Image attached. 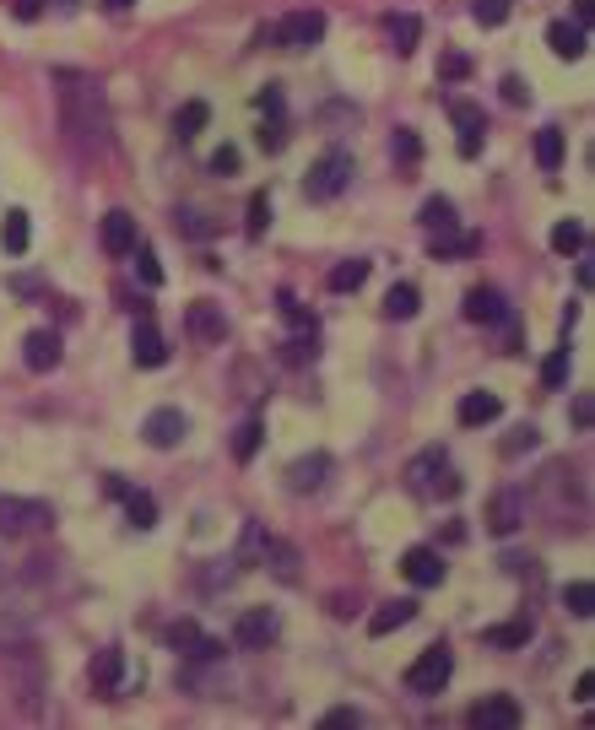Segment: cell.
Segmentation results:
<instances>
[{"label": "cell", "mask_w": 595, "mask_h": 730, "mask_svg": "<svg viewBox=\"0 0 595 730\" xmlns=\"http://www.w3.org/2000/svg\"><path fill=\"white\" fill-rule=\"evenodd\" d=\"M547 44H552V55L558 60H579L590 49V38H585V28L579 22H552L547 28Z\"/></svg>", "instance_id": "21"}, {"label": "cell", "mask_w": 595, "mask_h": 730, "mask_svg": "<svg viewBox=\"0 0 595 730\" xmlns=\"http://www.w3.org/2000/svg\"><path fill=\"white\" fill-rule=\"evenodd\" d=\"M271 38L282 49H314L325 38V11H287V17L276 22Z\"/></svg>", "instance_id": "5"}, {"label": "cell", "mask_w": 595, "mask_h": 730, "mask_svg": "<svg viewBox=\"0 0 595 730\" xmlns=\"http://www.w3.org/2000/svg\"><path fill=\"white\" fill-rule=\"evenodd\" d=\"M271 228V201L266 195H249V238H260Z\"/></svg>", "instance_id": "39"}, {"label": "cell", "mask_w": 595, "mask_h": 730, "mask_svg": "<svg viewBox=\"0 0 595 730\" xmlns=\"http://www.w3.org/2000/svg\"><path fill=\"white\" fill-rule=\"evenodd\" d=\"M363 282H368V260H341L330 271V292H357Z\"/></svg>", "instance_id": "32"}, {"label": "cell", "mask_w": 595, "mask_h": 730, "mask_svg": "<svg viewBox=\"0 0 595 730\" xmlns=\"http://www.w3.org/2000/svg\"><path fill=\"white\" fill-rule=\"evenodd\" d=\"M260 433H266V428H260V417H249L244 428L233 433V460H255V449H260Z\"/></svg>", "instance_id": "35"}, {"label": "cell", "mask_w": 595, "mask_h": 730, "mask_svg": "<svg viewBox=\"0 0 595 730\" xmlns=\"http://www.w3.org/2000/svg\"><path fill=\"white\" fill-rule=\"evenodd\" d=\"M325 476H330V455H309V460L287 466V487L293 493H314V487H325Z\"/></svg>", "instance_id": "20"}, {"label": "cell", "mask_w": 595, "mask_h": 730, "mask_svg": "<svg viewBox=\"0 0 595 730\" xmlns=\"http://www.w3.org/2000/svg\"><path fill=\"white\" fill-rule=\"evenodd\" d=\"M103 6H109V11H130L136 0H103Z\"/></svg>", "instance_id": "52"}, {"label": "cell", "mask_w": 595, "mask_h": 730, "mask_svg": "<svg viewBox=\"0 0 595 730\" xmlns=\"http://www.w3.org/2000/svg\"><path fill=\"white\" fill-rule=\"evenodd\" d=\"M179 228H184V233H195V238H206V233H211V222L201 217V211H179Z\"/></svg>", "instance_id": "46"}, {"label": "cell", "mask_w": 595, "mask_h": 730, "mask_svg": "<svg viewBox=\"0 0 595 730\" xmlns=\"http://www.w3.org/2000/svg\"><path fill=\"white\" fill-rule=\"evenodd\" d=\"M130 255H136V271H141V282H147V287L163 282V265H157V255H152L147 244H141V249H130Z\"/></svg>", "instance_id": "40"}, {"label": "cell", "mask_w": 595, "mask_h": 730, "mask_svg": "<svg viewBox=\"0 0 595 730\" xmlns=\"http://www.w3.org/2000/svg\"><path fill=\"white\" fill-rule=\"evenodd\" d=\"M552 249H558V255H579V249H585V222L579 217L558 222V228H552Z\"/></svg>", "instance_id": "33"}, {"label": "cell", "mask_w": 595, "mask_h": 730, "mask_svg": "<svg viewBox=\"0 0 595 730\" xmlns=\"http://www.w3.org/2000/svg\"><path fill=\"white\" fill-rule=\"evenodd\" d=\"M352 179V152H325L320 163L309 168V179H303V195L309 201H336L341 190H347Z\"/></svg>", "instance_id": "3"}, {"label": "cell", "mask_w": 595, "mask_h": 730, "mask_svg": "<svg viewBox=\"0 0 595 730\" xmlns=\"http://www.w3.org/2000/svg\"><path fill=\"white\" fill-rule=\"evenodd\" d=\"M498 411H504V401L493 390H471L455 417H460V428H487V422H498Z\"/></svg>", "instance_id": "19"}, {"label": "cell", "mask_w": 595, "mask_h": 730, "mask_svg": "<svg viewBox=\"0 0 595 730\" xmlns=\"http://www.w3.org/2000/svg\"><path fill=\"white\" fill-rule=\"evenodd\" d=\"M412 617H417V601H385L374 617H368V633H374V639H385V633L406 628Z\"/></svg>", "instance_id": "23"}, {"label": "cell", "mask_w": 595, "mask_h": 730, "mask_svg": "<svg viewBox=\"0 0 595 730\" xmlns=\"http://www.w3.org/2000/svg\"><path fill=\"white\" fill-rule=\"evenodd\" d=\"M119 498H125V514H130V525H136V530H152V525H157V503H152V493H130V487H125Z\"/></svg>", "instance_id": "31"}, {"label": "cell", "mask_w": 595, "mask_h": 730, "mask_svg": "<svg viewBox=\"0 0 595 730\" xmlns=\"http://www.w3.org/2000/svg\"><path fill=\"white\" fill-rule=\"evenodd\" d=\"M449 119H455V130H460V157H476V152H482V136H487L482 109H476V103H466V98H455V103H449Z\"/></svg>", "instance_id": "9"}, {"label": "cell", "mask_w": 595, "mask_h": 730, "mask_svg": "<svg viewBox=\"0 0 595 730\" xmlns=\"http://www.w3.org/2000/svg\"><path fill=\"white\" fill-rule=\"evenodd\" d=\"M401 574L417 584V590H433V584H444V557L433 547H412L401 557Z\"/></svg>", "instance_id": "11"}, {"label": "cell", "mask_w": 595, "mask_h": 730, "mask_svg": "<svg viewBox=\"0 0 595 730\" xmlns=\"http://www.w3.org/2000/svg\"><path fill=\"white\" fill-rule=\"evenodd\" d=\"M385 28H390L395 55H412V49H417V38H422V22L412 17V11H395V17L385 22Z\"/></svg>", "instance_id": "25"}, {"label": "cell", "mask_w": 595, "mask_h": 730, "mask_svg": "<svg viewBox=\"0 0 595 730\" xmlns=\"http://www.w3.org/2000/svg\"><path fill=\"white\" fill-rule=\"evenodd\" d=\"M466 720L476 725V730H514L525 720L520 714V703H514L509 693H493V698H482V703H471V714Z\"/></svg>", "instance_id": "6"}, {"label": "cell", "mask_w": 595, "mask_h": 730, "mask_svg": "<svg viewBox=\"0 0 595 730\" xmlns=\"http://www.w3.org/2000/svg\"><path fill=\"white\" fill-rule=\"evenodd\" d=\"M22 363H28L33 374H49V368H60V336H55V330H33V336L22 341Z\"/></svg>", "instance_id": "17"}, {"label": "cell", "mask_w": 595, "mask_h": 730, "mask_svg": "<svg viewBox=\"0 0 595 730\" xmlns=\"http://www.w3.org/2000/svg\"><path fill=\"white\" fill-rule=\"evenodd\" d=\"M98 244L109 249L114 260L130 255V249H136V217H130V211H109V217H103V228H98Z\"/></svg>", "instance_id": "14"}, {"label": "cell", "mask_w": 595, "mask_h": 730, "mask_svg": "<svg viewBox=\"0 0 595 730\" xmlns=\"http://www.w3.org/2000/svg\"><path fill=\"white\" fill-rule=\"evenodd\" d=\"M406 487H412L417 498H455L460 476H455V466H449L444 449H422L412 466H406Z\"/></svg>", "instance_id": "1"}, {"label": "cell", "mask_w": 595, "mask_h": 730, "mask_svg": "<svg viewBox=\"0 0 595 730\" xmlns=\"http://www.w3.org/2000/svg\"><path fill=\"white\" fill-rule=\"evenodd\" d=\"M287 363H314V330H303V336L287 341Z\"/></svg>", "instance_id": "41"}, {"label": "cell", "mask_w": 595, "mask_h": 730, "mask_svg": "<svg viewBox=\"0 0 595 730\" xmlns=\"http://www.w3.org/2000/svg\"><path fill=\"white\" fill-rule=\"evenodd\" d=\"M168 644H174L179 655H190V660H217V655H222V639H211V633H201L190 617H179L174 628H168Z\"/></svg>", "instance_id": "8"}, {"label": "cell", "mask_w": 595, "mask_h": 730, "mask_svg": "<svg viewBox=\"0 0 595 730\" xmlns=\"http://www.w3.org/2000/svg\"><path fill=\"white\" fill-rule=\"evenodd\" d=\"M471 17L482 22V28H504V22H509V0H471Z\"/></svg>", "instance_id": "36"}, {"label": "cell", "mask_w": 595, "mask_h": 730, "mask_svg": "<svg viewBox=\"0 0 595 730\" xmlns=\"http://www.w3.org/2000/svg\"><path fill=\"white\" fill-rule=\"evenodd\" d=\"M520 520H525V493H520V487L493 493V503H487V530H493V536H514Z\"/></svg>", "instance_id": "7"}, {"label": "cell", "mask_w": 595, "mask_h": 730, "mask_svg": "<svg viewBox=\"0 0 595 730\" xmlns=\"http://www.w3.org/2000/svg\"><path fill=\"white\" fill-rule=\"evenodd\" d=\"M449 671H455V655H449L444 644H433V649H422V655L406 666V693H439V687L449 682Z\"/></svg>", "instance_id": "4"}, {"label": "cell", "mask_w": 595, "mask_h": 730, "mask_svg": "<svg viewBox=\"0 0 595 730\" xmlns=\"http://www.w3.org/2000/svg\"><path fill=\"white\" fill-rule=\"evenodd\" d=\"M233 639L244 644V649H266L276 639V612H266V606L244 612V617H238V628H233Z\"/></svg>", "instance_id": "15"}, {"label": "cell", "mask_w": 595, "mask_h": 730, "mask_svg": "<svg viewBox=\"0 0 595 730\" xmlns=\"http://www.w3.org/2000/svg\"><path fill=\"white\" fill-rule=\"evenodd\" d=\"M563 606H568L574 617H590V612H595V590H590L585 579H574V584L563 590Z\"/></svg>", "instance_id": "37"}, {"label": "cell", "mask_w": 595, "mask_h": 730, "mask_svg": "<svg viewBox=\"0 0 595 730\" xmlns=\"http://www.w3.org/2000/svg\"><path fill=\"white\" fill-rule=\"evenodd\" d=\"M536 163L547 168H563V130L558 125H547V130H536Z\"/></svg>", "instance_id": "29"}, {"label": "cell", "mask_w": 595, "mask_h": 730, "mask_svg": "<svg viewBox=\"0 0 595 730\" xmlns=\"http://www.w3.org/2000/svg\"><path fill=\"white\" fill-rule=\"evenodd\" d=\"M211 174H222V179H228V174H238V152H233V146H222V152H211Z\"/></svg>", "instance_id": "43"}, {"label": "cell", "mask_w": 595, "mask_h": 730, "mask_svg": "<svg viewBox=\"0 0 595 730\" xmlns=\"http://www.w3.org/2000/svg\"><path fill=\"white\" fill-rule=\"evenodd\" d=\"M184 428H190V422H184V411L179 406H157L147 422H141V433H147V444L152 449H174L179 438H184Z\"/></svg>", "instance_id": "10"}, {"label": "cell", "mask_w": 595, "mask_h": 730, "mask_svg": "<svg viewBox=\"0 0 595 730\" xmlns=\"http://www.w3.org/2000/svg\"><path fill=\"white\" fill-rule=\"evenodd\" d=\"M325 725H330V730H347V725L357 730V725H363V714H357V709H330Z\"/></svg>", "instance_id": "45"}, {"label": "cell", "mask_w": 595, "mask_h": 730, "mask_svg": "<svg viewBox=\"0 0 595 730\" xmlns=\"http://www.w3.org/2000/svg\"><path fill=\"white\" fill-rule=\"evenodd\" d=\"M38 11H44V0H17V17H22V22H33Z\"/></svg>", "instance_id": "51"}, {"label": "cell", "mask_w": 595, "mask_h": 730, "mask_svg": "<svg viewBox=\"0 0 595 730\" xmlns=\"http://www.w3.org/2000/svg\"><path fill=\"white\" fill-rule=\"evenodd\" d=\"M482 644L487 649H525V644H531V617H514V622H493V628H482Z\"/></svg>", "instance_id": "22"}, {"label": "cell", "mask_w": 595, "mask_h": 730, "mask_svg": "<svg viewBox=\"0 0 595 730\" xmlns=\"http://www.w3.org/2000/svg\"><path fill=\"white\" fill-rule=\"evenodd\" d=\"M390 157H395L401 168H417V163H422V141H417V130H395Z\"/></svg>", "instance_id": "34"}, {"label": "cell", "mask_w": 595, "mask_h": 730, "mask_svg": "<svg viewBox=\"0 0 595 730\" xmlns=\"http://www.w3.org/2000/svg\"><path fill=\"white\" fill-rule=\"evenodd\" d=\"M563 379H568V347H558L547 363H541V384H547V390H563Z\"/></svg>", "instance_id": "38"}, {"label": "cell", "mask_w": 595, "mask_h": 730, "mask_svg": "<svg viewBox=\"0 0 595 730\" xmlns=\"http://www.w3.org/2000/svg\"><path fill=\"white\" fill-rule=\"evenodd\" d=\"M0 244H6V255H28L33 228H28V211H22V206L6 211V222H0Z\"/></svg>", "instance_id": "24"}, {"label": "cell", "mask_w": 595, "mask_h": 730, "mask_svg": "<svg viewBox=\"0 0 595 730\" xmlns=\"http://www.w3.org/2000/svg\"><path fill=\"white\" fill-rule=\"evenodd\" d=\"M417 222L428 233H455V201H444V195H433V201H422Z\"/></svg>", "instance_id": "26"}, {"label": "cell", "mask_w": 595, "mask_h": 730, "mask_svg": "<svg viewBox=\"0 0 595 730\" xmlns=\"http://www.w3.org/2000/svg\"><path fill=\"white\" fill-rule=\"evenodd\" d=\"M130 357H136V368H163L168 363V341H163V330H157L152 320L136 325V336H130Z\"/></svg>", "instance_id": "12"}, {"label": "cell", "mask_w": 595, "mask_h": 730, "mask_svg": "<svg viewBox=\"0 0 595 730\" xmlns=\"http://www.w3.org/2000/svg\"><path fill=\"white\" fill-rule=\"evenodd\" d=\"M206 119H211V109H206L201 98H195V103H184V109L174 114V130H179V141H195V136H201V130H206Z\"/></svg>", "instance_id": "30"}, {"label": "cell", "mask_w": 595, "mask_h": 730, "mask_svg": "<svg viewBox=\"0 0 595 730\" xmlns=\"http://www.w3.org/2000/svg\"><path fill=\"white\" fill-rule=\"evenodd\" d=\"M55 525V509L38 498H0V536H33V530Z\"/></svg>", "instance_id": "2"}, {"label": "cell", "mask_w": 595, "mask_h": 730, "mask_svg": "<svg viewBox=\"0 0 595 730\" xmlns=\"http://www.w3.org/2000/svg\"><path fill=\"white\" fill-rule=\"evenodd\" d=\"M119 682H125V655L119 649H98V660H92V693L114 698Z\"/></svg>", "instance_id": "18"}, {"label": "cell", "mask_w": 595, "mask_h": 730, "mask_svg": "<svg viewBox=\"0 0 595 730\" xmlns=\"http://www.w3.org/2000/svg\"><path fill=\"white\" fill-rule=\"evenodd\" d=\"M520 449H536V428H520L504 438V455H520Z\"/></svg>", "instance_id": "44"}, {"label": "cell", "mask_w": 595, "mask_h": 730, "mask_svg": "<svg viewBox=\"0 0 595 730\" xmlns=\"http://www.w3.org/2000/svg\"><path fill=\"white\" fill-rule=\"evenodd\" d=\"M417 309H422V292L412 282H401V287L385 292V314H390V320H412Z\"/></svg>", "instance_id": "27"}, {"label": "cell", "mask_w": 595, "mask_h": 730, "mask_svg": "<svg viewBox=\"0 0 595 730\" xmlns=\"http://www.w3.org/2000/svg\"><path fill=\"white\" fill-rule=\"evenodd\" d=\"M590 17H595V0H574V22H579V28H590Z\"/></svg>", "instance_id": "50"}, {"label": "cell", "mask_w": 595, "mask_h": 730, "mask_svg": "<svg viewBox=\"0 0 595 730\" xmlns=\"http://www.w3.org/2000/svg\"><path fill=\"white\" fill-rule=\"evenodd\" d=\"M471 249H482L476 233H433V260H455V255H471Z\"/></svg>", "instance_id": "28"}, {"label": "cell", "mask_w": 595, "mask_h": 730, "mask_svg": "<svg viewBox=\"0 0 595 730\" xmlns=\"http://www.w3.org/2000/svg\"><path fill=\"white\" fill-rule=\"evenodd\" d=\"M509 314V303H504V292L498 287H471L466 292V320L471 325H498Z\"/></svg>", "instance_id": "16"}, {"label": "cell", "mask_w": 595, "mask_h": 730, "mask_svg": "<svg viewBox=\"0 0 595 730\" xmlns=\"http://www.w3.org/2000/svg\"><path fill=\"white\" fill-rule=\"evenodd\" d=\"M184 325H190V336H195V341H206V347H222V336H228V320H222L217 303H190Z\"/></svg>", "instance_id": "13"}, {"label": "cell", "mask_w": 595, "mask_h": 730, "mask_svg": "<svg viewBox=\"0 0 595 730\" xmlns=\"http://www.w3.org/2000/svg\"><path fill=\"white\" fill-rule=\"evenodd\" d=\"M595 422V406H590V395H579L574 401V428H590Z\"/></svg>", "instance_id": "48"}, {"label": "cell", "mask_w": 595, "mask_h": 730, "mask_svg": "<svg viewBox=\"0 0 595 730\" xmlns=\"http://www.w3.org/2000/svg\"><path fill=\"white\" fill-rule=\"evenodd\" d=\"M574 698H579V703H590V698H595V676H590V671L574 682Z\"/></svg>", "instance_id": "49"}, {"label": "cell", "mask_w": 595, "mask_h": 730, "mask_svg": "<svg viewBox=\"0 0 595 730\" xmlns=\"http://www.w3.org/2000/svg\"><path fill=\"white\" fill-rule=\"evenodd\" d=\"M504 98L509 103H525V98H531V87H525L520 76H504Z\"/></svg>", "instance_id": "47"}, {"label": "cell", "mask_w": 595, "mask_h": 730, "mask_svg": "<svg viewBox=\"0 0 595 730\" xmlns=\"http://www.w3.org/2000/svg\"><path fill=\"white\" fill-rule=\"evenodd\" d=\"M460 76H471V60H466V55H444L439 82H460Z\"/></svg>", "instance_id": "42"}]
</instances>
